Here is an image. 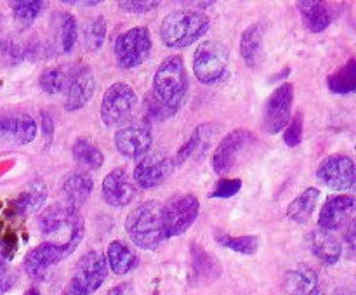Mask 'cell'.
Masks as SVG:
<instances>
[{
	"mask_svg": "<svg viewBox=\"0 0 356 295\" xmlns=\"http://www.w3.org/2000/svg\"><path fill=\"white\" fill-rule=\"evenodd\" d=\"M320 198V189L316 187H306L298 198L291 201L287 208V217L294 222H306L312 217Z\"/></svg>",
	"mask_w": 356,
	"mask_h": 295,
	"instance_id": "31",
	"label": "cell"
},
{
	"mask_svg": "<svg viewBox=\"0 0 356 295\" xmlns=\"http://www.w3.org/2000/svg\"><path fill=\"white\" fill-rule=\"evenodd\" d=\"M216 125L212 124H202L198 125L193 130V134L190 135L186 142L181 146V149L176 155V162L174 163H183L190 158H200L205 151H207L209 144L212 141V135H214Z\"/></svg>",
	"mask_w": 356,
	"mask_h": 295,
	"instance_id": "26",
	"label": "cell"
},
{
	"mask_svg": "<svg viewBox=\"0 0 356 295\" xmlns=\"http://www.w3.org/2000/svg\"><path fill=\"white\" fill-rule=\"evenodd\" d=\"M45 198H47V186H45L40 177H35L23 187V191L13 201V212L19 217L35 214L37 210H40Z\"/></svg>",
	"mask_w": 356,
	"mask_h": 295,
	"instance_id": "23",
	"label": "cell"
},
{
	"mask_svg": "<svg viewBox=\"0 0 356 295\" xmlns=\"http://www.w3.org/2000/svg\"><path fill=\"white\" fill-rule=\"evenodd\" d=\"M106 262L108 269L113 271L115 274H129L138 267L139 257L134 252V248H131L127 243L115 239L108 245Z\"/></svg>",
	"mask_w": 356,
	"mask_h": 295,
	"instance_id": "28",
	"label": "cell"
},
{
	"mask_svg": "<svg viewBox=\"0 0 356 295\" xmlns=\"http://www.w3.org/2000/svg\"><path fill=\"white\" fill-rule=\"evenodd\" d=\"M66 73L61 68H47L40 75V87L45 94H59L65 89Z\"/></svg>",
	"mask_w": 356,
	"mask_h": 295,
	"instance_id": "36",
	"label": "cell"
},
{
	"mask_svg": "<svg viewBox=\"0 0 356 295\" xmlns=\"http://www.w3.org/2000/svg\"><path fill=\"white\" fill-rule=\"evenodd\" d=\"M353 214L355 196L344 193L336 194L323 203L322 210H320L318 226L320 229H325V231H337V229L344 228L348 222L353 221Z\"/></svg>",
	"mask_w": 356,
	"mask_h": 295,
	"instance_id": "16",
	"label": "cell"
},
{
	"mask_svg": "<svg viewBox=\"0 0 356 295\" xmlns=\"http://www.w3.org/2000/svg\"><path fill=\"white\" fill-rule=\"evenodd\" d=\"M94 180L89 174L86 172H72L66 176L61 184V194L65 196L66 203L79 208L80 205L86 203L92 194Z\"/></svg>",
	"mask_w": 356,
	"mask_h": 295,
	"instance_id": "24",
	"label": "cell"
},
{
	"mask_svg": "<svg viewBox=\"0 0 356 295\" xmlns=\"http://www.w3.org/2000/svg\"><path fill=\"white\" fill-rule=\"evenodd\" d=\"M355 221H351L350 222V228H348V231H346V235H344V242L348 243V246H350V250L351 252H353L355 250Z\"/></svg>",
	"mask_w": 356,
	"mask_h": 295,
	"instance_id": "44",
	"label": "cell"
},
{
	"mask_svg": "<svg viewBox=\"0 0 356 295\" xmlns=\"http://www.w3.org/2000/svg\"><path fill=\"white\" fill-rule=\"evenodd\" d=\"M174 162L165 155H148L136 165L134 180L143 189H152V187L160 186L163 180L172 172Z\"/></svg>",
	"mask_w": 356,
	"mask_h": 295,
	"instance_id": "17",
	"label": "cell"
},
{
	"mask_svg": "<svg viewBox=\"0 0 356 295\" xmlns=\"http://www.w3.org/2000/svg\"><path fill=\"white\" fill-rule=\"evenodd\" d=\"M37 135V124L33 118L19 111L0 113V137L17 144H28Z\"/></svg>",
	"mask_w": 356,
	"mask_h": 295,
	"instance_id": "20",
	"label": "cell"
},
{
	"mask_svg": "<svg viewBox=\"0 0 356 295\" xmlns=\"http://www.w3.org/2000/svg\"><path fill=\"white\" fill-rule=\"evenodd\" d=\"M106 37V19L103 16H96L86 24L83 30V44L87 51H97L104 44Z\"/></svg>",
	"mask_w": 356,
	"mask_h": 295,
	"instance_id": "35",
	"label": "cell"
},
{
	"mask_svg": "<svg viewBox=\"0 0 356 295\" xmlns=\"http://www.w3.org/2000/svg\"><path fill=\"white\" fill-rule=\"evenodd\" d=\"M191 264H193V281L207 285L221 276V264L197 243L191 245Z\"/></svg>",
	"mask_w": 356,
	"mask_h": 295,
	"instance_id": "25",
	"label": "cell"
},
{
	"mask_svg": "<svg viewBox=\"0 0 356 295\" xmlns=\"http://www.w3.org/2000/svg\"><path fill=\"white\" fill-rule=\"evenodd\" d=\"M240 189H242V180L222 177V179L218 180L214 189L211 191V198H232L235 196Z\"/></svg>",
	"mask_w": 356,
	"mask_h": 295,
	"instance_id": "38",
	"label": "cell"
},
{
	"mask_svg": "<svg viewBox=\"0 0 356 295\" xmlns=\"http://www.w3.org/2000/svg\"><path fill=\"white\" fill-rule=\"evenodd\" d=\"M152 51V35L146 26H136L117 37L113 54L117 65L124 69L138 68L146 61Z\"/></svg>",
	"mask_w": 356,
	"mask_h": 295,
	"instance_id": "8",
	"label": "cell"
},
{
	"mask_svg": "<svg viewBox=\"0 0 356 295\" xmlns=\"http://www.w3.org/2000/svg\"><path fill=\"white\" fill-rule=\"evenodd\" d=\"M125 231L131 242L139 248H159L167 239L163 229V205L155 200L138 205L125 219Z\"/></svg>",
	"mask_w": 356,
	"mask_h": 295,
	"instance_id": "3",
	"label": "cell"
},
{
	"mask_svg": "<svg viewBox=\"0 0 356 295\" xmlns=\"http://www.w3.org/2000/svg\"><path fill=\"white\" fill-rule=\"evenodd\" d=\"M106 295H134V292H132L131 285L122 283V285H117V287L111 288Z\"/></svg>",
	"mask_w": 356,
	"mask_h": 295,
	"instance_id": "43",
	"label": "cell"
},
{
	"mask_svg": "<svg viewBox=\"0 0 356 295\" xmlns=\"http://www.w3.org/2000/svg\"><path fill=\"white\" fill-rule=\"evenodd\" d=\"M308 245L312 248L313 255L320 260V262L332 266L337 260L341 259L343 253V245L339 239L334 236V233L325 231V229H315L309 233L308 236Z\"/></svg>",
	"mask_w": 356,
	"mask_h": 295,
	"instance_id": "22",
	"label": "cell"
},
{
	"mask_svg": "<svg viewBox=\"0 0 356 295\" xmlns=\"http://www.w3.org/2000/svg\"><path fill=\"white\" fill-rule=\"evenodd\" d=\"M145 113L149 120H162L163 121V120H167V118L172 117V115L165 110V106H163V104L160 103L155 96H153V92H148L145 96Z\"/></svg>",
	"mask_w": 356,
	"mask_h": 295,
	"instance_id": "39",
	"label": "cell"
},
{
	"mask_svg": "<svg viewBox=\"0 0 356 295\" xmlns=\"http://www.w3.org/2000/svg\"><path fill=\"white\" fill-rule=\"evenodd\" d=\"M68 253L54 243L44 242L31 248L24 257V271L35 281H47L54 267L66 259Z\"/></svg>",
	"mask_w": 356,
	"mask_h": 295,
	"instance_id": "14",
	"label": "cell"
},
{
	"mask_svg": "<svg viewBox=\"0 0 356 295\" xmlns=\"http://www.w3.org/2000/svg\"><path fill=\"white\" fill-rule=\"evenodd\" d=\"M37 226L49 243L61 246L68 255L79 246L86 233V222L79 208L61 201L49 205L37 217Z\"/></svg>",
	"mask_w": 356,
	"mask_h": 295,
	"instance_id": "1",
	"label": "cell"
},
{
	"mask_svg": "<svg viewBox=\"0 0 356 295\" xmlns=\"http://www.w3.org/2000/svg\"><path fill=\"white\" fill-rule=\"evenodd\" d=\"M240 54L249 68H259L264 61V24L252 23L240 38Z\"/></svg>",
	"mask_w": 356,
	"mask_h": 295,
	"instance_id": "21",
	"label": "cell"
},
{
	"mask_svg": "<svg viewBox=\"0 0 356 295\" xmlns=\"http://www.w3.org/2000/svg\"><path fill=\"white\" fill-rule=\"evenodd\" d=\"M332 295H353V290L350 287H337L332 290Z\"/></svg>",
	"mask_w": 356,
	"mask_h": 295,
	"instance_id": "46",
	"label": "cell"
},
{
	"mask_svg": "<svg viewBox=\"0 0 356 295\" xmlns=\"http://www.w3.org/2000/svg\"><path fill=\"white\" fill-rule=\"evenodd\" d=\"M63 295H73V294H72V292H68V290H65V292H63Z\"/></svg>",
	"mask_w": 356,
	"mask_h": 295,
	"instance_id": "48",
	"label": "cell"
},
{
	"mask_svg": "<svg viewBox=\"0 0 356 295\" xmlns=\"http://www.w3.org/2000/svg\"><path fill=\"white\" fill-rule=\"evenodd\" d=\"M13 16L19 30H26L35 23L44 9V2L40 0H23V2H10Z\"/></svg>",
	"mask_w": 356,
	"mask_h": 295,
	"instance_id": "34",
	"label": "cell"
},
{
	"mask_svg": "<svg viewBox=\"0 0 356 295\" xmlns=\"http://www.w3.org/2000/svg\"><path fill=\"white\" fill-rule=\"evenodd\" d=\"M292 103H294V85L282 83L273 90L264 106V128L268 134H278L291 121Z\"/></svg>",
	"mask_w": 356,
	"mask_h": 295,
	"instance_id": "13",
	"label": "cell"
},
{
	"mask_svg": "<svg viewBox=\"0 0 356 295\" xmlns=\"http://www.w3.org/2000/svg\"><path fill=\"white\" fill-rule=\"evenodd\" d=\"M65 108L68 111H79L92 99L96 90V76L89 65H76L66 73Z\"/></svg>",
	"mask_w": 356,
	"mask_h": 295,
	"instance_id": "11",
	"label": "cell"
},
{
	"mask_svg": "<svg viewBox=\"0 0 356 295\" xmlns=\"http://www.w3.org/2000/svg\"><path fill=\"white\" fill-rule=\"evenodd\" d=\"M51 26L54 30L56 47L63 54L72 52L76 44V21L70 12H54L51 17Z\"/></svg>",
	"mask_w": 356,
	"mask_h": 295,
	"instance_id": "29",
	"label": "cell"
},
{
	"mask_svg": "<svg viewBox=\"0 0 356 295\" xmlns=\"http://www.w3.org/2000/svg\"><path fill=\"white\" fill-rule=\"evenodd\" d=\"M318 285V274L309 266H296L284 274L282 287L289 295H308Z\"/></svg>",
	"mask_w": 356,
	"mask_h": 295,
	"instance_id": "27",
	"label": "cell"
},
{
	"mask_svg": "<svg viewBox=\"0 0 356 295\" xmlns=\"http://www.w3.org/2000/svg\"><path fill=\"white\" fill-rule=\"evenodd\" d=\"M40 124H42V132H44L45 148H49V146L52 144V139H54V120H52L49 111H42Z\"/></svg>",
	"mask_w": 356,
	"mask_h": 295,
	"instance_id": "42",
	"label": "cell"
},
{
	"mask_svg": "<svg viewBox=\"0 0 356 295\" xmlns=\"http://www.w3.org/2000/svg\"><path fill=\"white\" fill-rule=\"evenodd\" d=\"M308 295H332V290L329 292L325 287H322V285H316V287L313 288Z\"/></svg>",
	"mask_w": 356,
	"mask_h": 295,
	"instance_id": "45",
	"label": "cell"
},
{
	"mask_svg": "<svg viewBox=\"0 0 356 295\" xmlns=\"http://www.w3.org/2000/svg\"><path fill=\"white\" fill-rule=\"evenodd\" d=\"M24 295H40V292H38L35 287H31V288H28L26 292H24Z\"/></svg>",
	"mask_w": 356,
	"mask_h": 295,
	"instance_id": "47",
	"label": "cell"
},
{
	"mask_svg": "<svg viewBox=\"0 0 356 295\" xmlns=\"http://www.w3.org/2000/svg\"><path fill=\"white\" fill-rule=\"evenodd\" d=\"M302 130H305V121H302V113H296L294 118L287 124L284 132V142L289 148H296L302 141Z\"/></svg>",
	"mask_w": 356,
	"mask_h": 295,
	"instance_id": "37",
	"label": "cell"
},
{
	"mask_svg": "<svg viewBox=\"0 0 356 295\" xmlns=\"http://www.w3.org/2000/svg\"><path fill=\"white\" fill-rule=\"evenodd\" d=\"M138 106L136 90L129 83L117 82L106 89L101 101V121L106 127L125 124Z\"/></svg>",
	"mask_w": 356,
	"mask_h": 295,
	"instance_id": "7",
	"label": "cell"
},
{
	"mask_svg": "<svg viewBox=\"0 0 356 295\" xmlns=\"http://www.w3.org/2000/svg\"><path fill=\"white\" fill-rule=\"evenodd\" d=\"M101 194L110 207L120 208L132 203L138 191H136L134 184L129 180L127 172L124 169H115L103 179Z\"/></svg>",
	"mask_w": 356,
	"mask_h": 295,
	"instance_id": "18",
	"label": "cell"
},
{
	"mask_svg": "<svg viewBox=\"0 0 356 295\" xmlns=\"http://www.w3.org/2000/svg\"><path fill=\"white\" fill-rule=\"evenodd\" d=\"M200 212V201L195 194L184 193L172 198L167 205H163V229L165 238H174L193 226Z\"/></svg>",
	"mask_w": 356,
	"mask_h": 295,
	"instance_id": "9",
	"label": "cell"
},
{
	"mask_svg": "<svg viewBox=\"0 0 356 295\" xmlns=\"http://www.w3.org/2000/svg\"><path fill=\"white\" fill-rule=\"evenodd\" d=\"M229 71V51L222 42L205 40L193 54V73L204 85L219 83Z\"/></svg>",
	"mask_w": 356,
	"mask_h": 295,
	"instance_id": "5",
	"label": "cell"
},
{
	"mask_svg": "<svg viewBox=\"0 0 356 295\" xmlns=\"http://www.w3.org/2000/svg\"><path fill=\"white\" fill-rule=\"evenodd\" d=\"M160 6V2H155V0H134V2H118V7L125 12H132V14H145L149 12V10L156 9Z\"/></svg>",
	"mask_w": 356,
	"mask_h": 295,
	"instance_id": "40",
	"label": "cell"
},
{
	"mask_svg": "<svg viewBox=\"0 0 356 295\" xmlns=\"http://www.w3.org/2000/svg\"><path fill=\"white\" fill-rule=\"evenodd\" d=\"M115 148L125 158H141L152 148V130L148 124H129L120 127L113 137Z\"/></svg>",
	"mask_w": 356,
	"mask_h": 295,
	"instance_id": "15",
	"label": "cell"
},
{
	"mask_svg": "<svg viewBox=\"0 0 356 295\" xmlns=\"http://www.w3.org/2000/svg\"><path fill=\"white\" fill-rule=\"evenodd\" d=\"M211 28V19L200 10L181 9L167 14L160 24V40L170 49L190 47Z\"/></svg>",
	"mask_w": 356,
	"mask_h": 295,
	"instance_id": "4",
	"label": "cell"
},
{
	"mask_svg": "<svg viewBox=\"0 0 356 295\" xmlns=\"http://www.w3.org/2000/svg\"><path fill=\"white\" fill-rule=\"evenodd\" d=\"M327 87L334 94H351L356 89V59L351 58L343 68L327 76Z\"/></svg>",
	"mask_w": 356,
	"mask_h": 295,
	"instance_id": "32",
	"label": "cell"
},
{
	"mask_svg": "<svg viewBox=\"0 0 356 295\" xmlns=\"http://www.w3.org/2000/svg\"><path fill=\"white\" fill-rule=\"evenodd\" d=\"M256 142V137L250 130L245 128H235L221 139L212 155V169L218 176H226L235 169L240 156Z\"/></svg>",
	"mask_w": 356,
	"mask_h": 295,
	"instance_id": "10",
	"label": "cell"
},
{
	"mask_svg": "<svg viewBox=\"0 0 356 295\" xmlns=\"http://www.w3.org/2000/svg\"><path fill=\"white\" fill-rule=\"evenodd\" d=\"M16 283V274L10 269L9 264L0 257V295L7 294Z\"/></svg>",
	"mask_w": 356,
	"mask_h": 295,
	"instance_id": "41",
	"label": "cell"
},
{
	"mask_svg": "<svg viewBox=\"0 0 356 295\" xmlns=\"http://www.w3.org/2000/svg\"><path fill=\"white\" fill-rule=\"evenodd\" d=\"M190 82L186 66L181 56H169L162 61L153 75V96L165 106L170 115H176L186 99Z\"/></svg>",
	"mask_w": 356,
	"mask_h": 295,
	"instance_id": "2",
	"label": "cell"
},
{
	"mask_svg": "<svg viewBox=\"0 0 356 295\" xmlns=\"http://www.w3.org/2000/svg\"><path fill=\"white\" fill-rule=\"evenodd\" d=\"M214 239L225 248L233 250V252H238L242 255H254L259 248V238L252 235L245 236H229L226 233H216Z\"/></svg>",
	"mask_w": 356,
	"mask_h": 295,
	"instance_id": "33",
	"label": "cell"
},
{
	"mask_svg": "<svg viewBox=\"0 0 356 295\" xmlns=\"http://www.w3.org/2000/svg\"><path fill=\"white\" fill-rule=\"evenodd\" d=\"M108 278L106 257L97 250L83 253L75 264L66 290L73 295H92Z\"/></svg>",
	"mask_w": 356,
	"mask_h": 295,
	"instance_id": "6",
	"label": "cell"
},
{
	"mask_svg": "<svg viewBox=\"0 0 356 295\" xmlns=\"http://www.w3.org/2000/svg\"><path fill=\"white\" fill-rule=\"evenodd\" d=\"M72 155L73 160H75L80 167H83V169L97 170L103 167V153H101V149L87 137L75 139L72 148Z\"/></svg>",
	"mask_w": 356,
	"mask_h": 295,
	"instance_id": "30",
	"label": "cell"
},
{
	"mask_svg": "<svg viewBox=\"0 0 356 295\" xmlns=\"http://www.w3.org/2000/svg\"><path fill=\"white\" fill-rule=\"evenodd\" d=\"M298 9L301 12L302 21H305L306 28L313 33H320V31L327 30L334 21L337 19L341 12L339 3L332 2H322V0H305V2H298Z\"/></svg>",
	"mask_w": 356,
	"mask_h": 295,
	"instance_id": "19",
	"label": "cell"
},
{
	"mask_svg": "<svg viewBox=\"0 0 356 295\" xmlns=\"http://www.w3.org/2000/svg\"><path fill=\"white\" fill-rule=\"evenodd\" d=\"M316 177L323 186L336 191L351 189L356 183L355 162L348 155H330L316 169Z\"/></svg>",
	"mask_w": 356,
	"mask_h": 295,
	"instance_id": "12",
	"label": "cell"
}]
</instances>
